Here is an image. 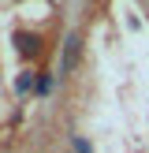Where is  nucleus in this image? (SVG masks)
Wrapping results in <instances>:
<instances>
[{"mask_svg":"<svg viewBox=\"0 0 149 153\" xmlns=\"http://www.w3.org/2000/svg\"><path fill=\"white\" fill-rule=\"evenodd\" d=\"M15 49H19L22 56H37V52H41V37L37 34H15Z\"/></svg>","mask_w":149,"mask_h":153,"instance_id":"f257e3e1","label":"nucleus"},{"mask_svg":"<svg viewBox=\"0 0 149 153\" xmlns=\"http://www.w3.org/2000/svg\"><path fill=\"white\" fill-rule=\"evenodd\" d=\"M78 45H82V37L78 34H71V37H67V45H63V64H60V71H71V67H74V60H78Z\"/></svg>","mask_w":149,"mask_h":153,"instance_id":"f03ea898","label":"nucleus"},{"mask_svg":"<svg viewBox=\"0 0 149 153\" xmlns=\"http://www.w3.org/2000/svg\"><path fill=\"white\" fill-rule=\"evenodd\" d=\"M34 86H37V82H34V75H30V71L22 75L19 82H15V90H19V94H26V90H34Z\"/></svg>","mask_w":149,"mask_h":153,"instance_id":"7ed1b4c3","label":"nucleus"},{"mask_svg":"<svg viewBox=\"0 0 149 153\" xmlns=\"http://www.w3.org/2000/svg\"><path fill=\"white\" fill-rule=\"evenodd\" d=\"M37 90H41V94H49V90H52V79H49V75H45V79H37Z\"/></svg>","mask_w":149,"mask_h":153,"instance_id":"20e7f679","label":"nucleus"},{"mask_svg":"<svg viewBox=\"0 0 149 153\" xmlns=\"http://www.w3.org/2000/svg\"><path fill=\"white\" fill-rule=\"evenodd\" d=\"M74 149H78V153H89V142H82V138H74Z\"/></svg>","mask_w":149,"mask_h":153,"instance_id":"39448f33","label":"nucleus"}]
</instances>
